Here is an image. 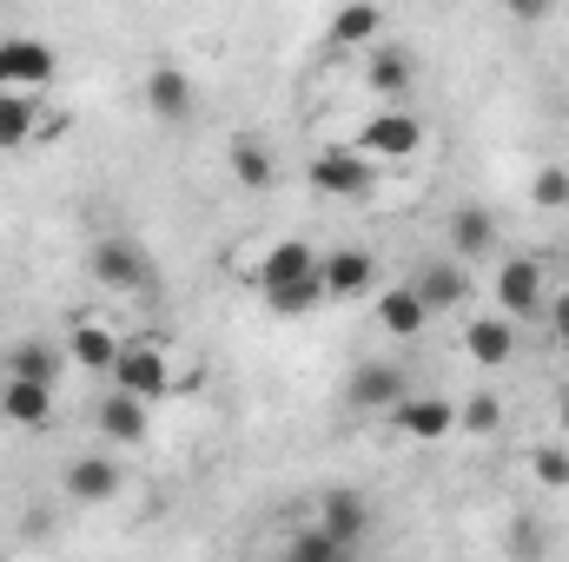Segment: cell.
<instances>
[{
	"instance_id": "6da1fadb",
	"label": "cell",
	"mask_w": 569,
	"mask_h": 562,
	"mask_svg": "<svg viewBox=\"0 0 569 562\" xmlns=\"http://www.w3.org/2000/svg\"><path fill=\"white\" fill-rule=\"evenodd\" d=\"M113 391H127V398H140V404H152V398L172 391V358H166L159 338H127V344H120Z\"/></svg>"
},
{
	"instance_id": "8992f818",
	"label": "cell",
	"mask_w": 569,
	"mask_h": 562,
	"mask_svg": "<svg viewBox=\"0 0 569 562\" xmlns=\"http://www.w3.org/2000/svg\"><path fill=\"white\" fill-rule=\"evenodd\" d=\"M318 284H325V298L351 304V298H365V291L378 284V259H371L365 245H338V252H318Z\"/></svg>"
},
{
	"instance_id": "9c48e42d",
	"label": "cell",
	"mask_w": 569,
	"mask_h": 562,
	"mask_svg": "<svg viewBox=\"0 0 569 562\" xmlns=\"http://www.w3.org/2000/svg\"><path fill=\"white\" fill-rule=\"evenodd\" d=\"M120 331H107L100 318H73V331H67V364L73 371H107L113 378V364H120Z\"/></svg>"
},
{
	"instance_id": "277c9868",
	"label": "cell",
	"mask_w": 569,
	"mask_h": 562,
	"mask_svg": "<svg viewBox=\"0 0 569 562\" xmlns=\"http://www.w3.org/2000/svg\"><path fill=\"white\" fill-rule=\"evenodd\" d=\"M53 73H60V60L47 40H33V33L0 40V93H40Z\"/></svg>"
},
{
	"instance_id": "5b68a950",
	"label": "cell",
	"mask_w": 569,
	"mask_h": 562,
	"mask_svg": "<svg viewBox=\"0 0 569 562\" xmlns=\"http://www.w3.org/2000/svg\"><path fill=\"white\" fill-rule=\"evenodd\" d=\"M87 272H93V284H107V291H152V259H146L133 239H100L87 252Z\"/></svg>"
},
{
	"instance_id": "f546056e",
	"label": "cell",
	"mask_w": 569,
	"mask_h": 562,
	"mask_svg": "<svg viewBox=\"0 0 569 562\" xmlns=\"http://www.w3.org/2000/svg\"><path fill=\"white\" fill-rule=\"evenodd\" d=\"M530 470H537V483H550V490H569V450H563V443H543V450L530 456Z\"/></svg>"
},
{
	"instance_id": "4fadbf2b",
	"label": "cell",
	"mask_w": 569,
	"mask_h": 562,
	"mask_svg": "<svg viewBox=\"0 0 569 562\" xmlns=\"http://www.w3.org/2000/svg\"><path fill=\"white\" fill-rule=\"evenodd\" d=\"M127 490V470L113 456H73L67 463V496L73 503H113Z\"/></svg>"
},
{
	"instance_id": "d4e9b609",
	"label": "cell",
	"mask_w": 569,
	"mask_h": 562,
	"mask_svg": "<svg viewBox=\"0 0 569 562\" xmlns=\"http://www.w3.org/2000/svg\"><path fill=\"white\" fill-rule=\"evenodd\" d=\"M33 133H40V100L33 93H0V152H20Z\"/></svg>"
},
{
	"instance_id": "ba28073f",
	"label": "cell",
	"mask_w": 569,
	"mask_h": 562,
	"mask_svg": "<svg viewBox=\"0 0 569 562\" xmlns=\"http://www.w3.org/2000/svg\"><path fill=\"white\" fill-rule=\"evenodd\" d=\"M345 398H351L358 411H385V418H391V411L411 398V384H405V371H398V364H385V358H365V364L351 371V391H345Z\"/></svg>"
},
{
	"instance_id": "5bb4252c",
	"label": "cell",
	"mask_w": 569,
	"mask_h": 562,
	"mask_svg": "<svg viewBox=\"0 0 569 562\" xmlns=\"http://www.w3.org/2000/svg\"><path fill=\"white\" fill-rule=\"evenodd\" d=\"M318 530L351 550V543L371 530V503H365L358 490H325V496H318Z\"/></svg>"
},
{
	"instance_id": "83f0119b",
	"label": "cell",
	"mask_w": 569,
	"mask_h": 562,
	"mask_svg": "<svg viewBox=\"0 0 569 562\" xmlns=\"http://www.w3.org/2000/svg\"><path fill=\"white\" fill-rule=\"evenodd\" d=\"M497 423H503L497 391H477V398H463V404H457V430H470V436H497Z\"/></svg>"
},
{
	"instance_id": "3957f363",
	"label": "cell",
	"mask_w": 569,
	"mask_h": 562,
	"mask_svg": "<svg viewBox=\"0 0 569 562\" xmlns=\"http://www.w3.org/2000/svg\"><path fill=\"white\" fill-rule=\"evenodd\" d=\"M305 179H311V192H325V199H365L371 179H378V165H371L358 145H325Z\"/></svg>"
},
{
	"instance_id": "4dcf8cb0",
	"label": "cell",
	"mask_w": 569,
	"mask_h": 562,
	"mask_svg": "<svg viewBox=\"0 0 569 562\" xmlns=\"http://www.w3.org/2000/svg\"><path fill=\"white\" fill-rule=\"evenodd\" d=\"M550 331H557V344L569 351V291H557V298H550Z\"/></svg>"
},
{
	"instance_id": "7a4b0ae2",
	"label": "cell",
	"mask_w": 569,
	"mask_h": 562,
	"mask_svg": "<svg viewBox=\"0 0 569 562\" xmlns=\"http://www.w3.org/2000/svg\"><path fill=\"white\" fill-rule=\"evenodd\" d=\"M418 145H425V127H418V113H405V107H378L371 120H365V133H358V152L371 159V165H405V159H418Z\"/></svg>"
},
{
	"instance_id": "8fae6325",
	"label": "cell",
	"mask_w": 569,
	"mask_h": 562,
	"mask_svg": "<svg viewBox=\"0 0 569 562\" xmlns=\"http://www.w3.org/2000/svg\"><path fill=\"white\" fill-rule=\"evenodd\" d=\"M391 430H405L411 443H443V436L457 430V404H450V398H405V404L391 411Z\"/></svg>"
},
{
	"instance_id": "7402d4cb",
	"label": "cell",
	"mask_w": 569,
	"mask_h": 562,
	"mask_svg": "<svg viewBox=\"0 0 569 562\" xmlns=\"http://www.w3.org/2000/svg\"><path fill=\"white\" fill-rule=\"evenodd\" d=\"M0 418L20 423V430H47L53 423V391L47 384H0Z\"/></svg>"
},
{
	"instance_id": "2e32d148",
	"label": "cell",
	"mask_w": 569,
	"mask_h": 562,
	"mask_svg": "<svg viewBox=\"0 0 569 562\" xmlns=\"http://www.w3.org/2000/svg\"><path fill=\"white\" fill-rule=\"evenodd\" d=\"M226 165H232V185H246V192H272V179H279L272 145L252 140V133H239V140L226 145Z\"/></svg>"
},
{
	"instance_id": "cb8c5ba5",
	"label": "cell",
	"mask_w": 569,
	"mask_h": 562,
	"mask_svg": "<svg viewBox=\"0 0 569 562\" xmlns=\"http://www.w3.org/2000/svg\"><path fill=\"white\" fill-rule=\"evenodd\" d=\"M331 47H365V53L385 47V13L365 7V0H358V7H338V13H331Z\"/></svg>"
},
{
	"instance_id": "ffe728a7",
	"label": "cell",
	"mask_w": 569,
	"mask_h": 562,
	"mask_svg": "<svg viewBox=\"0 0 569 562\" xmlns=\"http://www.w3.org/2000/svg\"><path fill=\"white\" fill-rule=\"evenodd\" d=\"M411 291L425 298V311L437 318V311H457V304H463V291H470V279H463V265H443V259H425V265H418V279H411Z\"/></svg>"
},
{
	"instance_id": "7c38bea8",
	"label": "cell",
	"mask_w": 569,
	"mask_h": 562,
	"mask_svg": "<svg viewBox=\"0 0 569 562\" xmlns=\"http://www.w3.org/2000/svg\"><path fill=\"white\" fill-rule=\"evenodd\" d=\"M411 80H418V67H411V53L405 47H371L365 53V87L378 93V100H391V107H405V93H411Z\"/></svg>"
},
{
	"instance_id": "603a6c76",
	"label": "cell",
	"mask_w": 569,
	"mask_h": 562,
	"mask_svg": "<svg viewBox=\"0 0 569 562\" xmlns=\"http://www.w3.org/2000/svg\"><path fill=\"white\" fill-rule=\"evenodd\" d=\"M378 324L391 331V338H418L430 324V311H425V298L411 291V284H391V291H378Z\"/></svg>"
},
{
	"instance_id": "ac0fdd59",
	"label": "cell",
	"mask_w": 569,
	"mask_h": 562,
	"mask_svg": "<svg viewBox=\"0 0 569 562\" xmlns=\"http://www.w3.org/2000/svg\"><path fill=\"white\" fill-rule=\"evenodd\" d=\"M60 371H67V351L60 344H40V338H27V344H13L7 351V378L13 384H60Z\"/></svg>"
},
{
	"instance_id": "44dd1931",
	"label": "cell",
	"mask_w": 569,
	"mask_h": 562,
	"mask_svg": "<svg viewBox=\"0 0 569 562\" xmlns=\"http://www.w3.org/2000/svg\"><path fill=\"white\" fill-rule=\"evenodd\" d=\"M93 423H100V436H107V443H146V430H152L146 404H140V398H127V391H107V404L93 411Z\"/></svg>"
},
{
	"instance_id": "f1b7e54d",
	"label": "cell",
	"mask_w": 569,
	"mask_h": 562,
	"mask_svg": "<svg viewBox=\"0 0 569 562\" xmlns=\"http://www.w3.org/2000/svg\"><path fill=\"white\" fill-rule=\"evenodd\" d=\"M530 199H537L543 212H563V205H569V172H563V165H543V172L530 179Z\"/></svg>"
},
{
	"instance_id": "d6986e66",
	"label": "cell",
	"mask_w": 569,
	"mask_h": 562,
	"mask_svg": "<svg viewBox=\"0 0 569 562\" xmlns=\"http://www.w3.org/2000/svg\"><path fill=\"white\" fill-rule=\"evenodd\" d=\"M318 279V252L305 245V239H279L272 252H266V265H259V291H279V284H305Z\"/></svg>"
},
{
	"instance_id": "1f68e13d",
	"label": "cell",
	"mask_w": 569,
	"mask_h": 562,
	"mask_svg": "<svg viewBox=\"0 0 569 562\" xmlns=\"http://www.w3.org/2000/svg\"><path fill=\"white\" fill-rule=\"evenodd\" d=\"M557 423L569 430V384H563V398H557Z\"/></svg>"
},
{
	"instance_id": "4316f807",
	"label": "cell",
	"mask_w": 569,
	"mask_h": 562,
	"mask_svg": "<svg viewBox=\"0 0 569 562\" xmlns=\"http://www.w3.org/2000/svg\"><path fill=\"white\" fill-rule=\"evenodd\" d=\"M266 304L279 311V318H311L318 304H325V284L305 279V284H279V291H266Z\"/></svg>"
},
{
	"instance_id": "9a60e30c",
	"label": "cell",
	"mask_w": 569,
	"mask_h": 562,
	"mask_svg": "<svg viewBox=\"0 0 569 562\" xmlns=\"http://www.w3.org/2000/svg\"><path fill=\"white\" fill-rule=\"evenodd\" d=\"M450 252H457V259H490V252H497V212L477 205V199L457 205V212H450Z\"/></svg>"
},
{
	"instance_id": "52a82bcc",
	"label": "cell",
	"mask_w": 569,
	"mask_h": 562,
	"mask_svg": "<svg viewBox=\"0 0 569 562\" xmlns=\"http://www.w3.org/2000/svg\"><path fill=\"white\" fill-rule=\"evenodd\" d=\"M543 311V259H503L497 265V318H530Z\"/></svg>"
},
{
	"instance_id": "30bf717a",
	"label": "cell",
	"mask_w": 569,
	"mask_h": 562,
	"mask_svg": "<svg viewBox=\"0 0 569 562\" xmlns=\"http://www.w3.org/2000/svg\"><path fill=\"white\" fill-rule=\"evenodd\" d=\"M463 358H470L477 371H503V364L517 358V324L497 318V311H490V318H470V324H463Z\"/></svg>"
},
{
	"instance_id": "d6a6232c",
	"label": "cell",
	"mask_w": 569,
	"mask_h": 562,
	"mask_svg": "<svg viewBox=\"0 0 569 562\" xmlns=\"http://www.w3.org/2000/svg\"><path fill=\"white\" fill-rule=\"evenodd\" d=\"M563 272H569V252H563Z\"/></svg>"
},
{
	"instance_id": "484cf974",
	"label": "cell",
	"mask_w": 569,
	"mask_h": 562,
	"mask_svg": "<svg viewBox=\"0 0 569 562\" xmlns=\"http://www.w3.org/2000/svg\"><path fill=\"white\" fill-rule=\"evenodd\" d=\"M284 562H351V550H345V543H331V536L311 523V530H298V536L284 543Z\"/></svg>"
},
{
	"instance_id": "e0dca14e",
	"label": "cell",
	"mask_w": 569,
	"mask_h": 562,
	"mask_svg": "<svg viewBox=\"0 0 569 562\" xmlns=\"http://www.w3.org/2000/svg\"><path fill=\"white\" fill-rule=\"evenodd\" d=\"M192 100H199V93H192V80H186L172 60L146 73V107H152V120H192Z\"/></svg>"
}]
</instances>
